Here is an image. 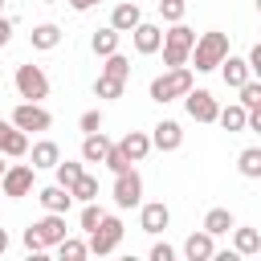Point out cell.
Returning a JSON list of instances; mask_svg holds the SVG:
<instances>
[{
	"mask_svg": "<svg viewBox=\"0 0 261 261\" xmlns=\"http://www.w3.org/2000/svg\"><path fill=\"white\" fill-rule=\"evenodd\" d=\"M228 53V33H204V37H196V45H192V65H196V73H212L216 65H220V57Z\"/></svg>",
	"mask_w": 261,
	"mask_h": 261,
	"instance_id": "cell-1",
	"label": "cell"
},
{
	"mask_svg": "<svg viewBox=\"0 0 261 261\" xmlns=\"http://www.w3.org/2000/svg\"><path fill=\"white\" fill-rule=\"evenodd\" d=\"M192 45H196V33H192L184 20H175V24L163 33V45H159V49H163V65H167V69L184 65L188 53H192Z\"/></svg>",
	"mask_w": 261,
	"mask_h": 261,
	"instance_id": "cell-2",
	"label": "cell"
},
{
	"mask_svg": "<svg viewBox=\"0 0 261 261\" xmlns=\"http://www.w3.org/2000/svg\"><path fill=\"white\" fill-rule=\"evenodd\" d=\"M192 90V69H184V65H175V69H167V73H159L155 82H151V102H175V98H184Z\"/></svg>",
	"mask_w": 261,
	"mask_h": 261,
	"instance_id": "cell-3",
	"label": "cell"
},
{
	"mask_svg": "<svg viewBox=\"0 0 261 261\" xmlns=\"http://www.w3.org/2000/svg\"><path fill=\"white\" fill-rule=\"evenodd\" d=\"M118 241H122V220H118V216H102V220L90 228L86 253H98V257H106V253H114V249H118Z\"/></svg>",
	"mask_w": 261,
	"mask_h": 261,
	"instance_id": "cell-4",
	"label": "cell"
},
{
	"mask_svg": "<svg viewBox=\"0 0 261 261\" xmlns=\"http://www.w3.org/2000/svg\"><path fill=\"white\" fill-rule=\"evenodd\" d=\"M16 94L24 98V102H41V98H49V77H45V69L41 65H16Z\"/></svg>",
	"mask_w": 261,
	"mask_h": 261,
	"instance_id": "cell-5",
	"label": "cell"
},
{
	"mask_svg": "<svg viewBox=\"0 0 261 261\" xmlns=\"http://www.w3.org/2000/svg\"><path fill=\"white\" fill-rule=\"evenodd\" d=\"M33 175H37L33 163H12V167H4V175H0V196H12V200L29 196V192H33Z\"/></svg>",
	"mask_w": 261,
	"mask_h": 261,
	"instance_id": "cell-6",
	"label": "cell"
},
{
	"mask_svg": "<svg viewBox=\"0 0 261 261\" xmlns=\"http://www.w3.org/2000/svg\"><path fill=\"white\" fill-rule=\"evenodd\" d=\"M143 204V179L135 167L114 171V208H139Z\"/></svg>",
	"mask_w": 261,
	"mask_h": 261,
	"instance_id": "cell-7",
	"label": "cell"
},
{
	"mask_svg": "<svg viewBox=\"0 0 261 261\" xmlns=\"http://www.w3.org/2000/svg\"><path fill=\"white\" fill-rule=\"evenodd\" d=\"M12 126H20L24 135H29V130H49V126H53V114H49L41 102H20V106L12 110Z\"/></svg>",
	"mask_w": 261,
	"mask_h": 261,
	"instance_id": "cell-8",
	"label": "cell"
},
{
	"mask_svg": "<svg viewBox=\"0 0 261 261\" xmlns=\"http://www.w3.org/2000/svg\"><path fill=\"white\" fill-rule=\"evenodd\" d=\"M184 106H188V114H192L196 122H216V110H220L216 98H212L208 90H196V86L184 94Z\"/></svg>",
	"mask_w": 261,
	"mask_h": 261,
	"instance_id": "cell-9",
	"label": "cell"
},
{
	"mask_svg": "<svg viewBox=\"0 0 261 261\" xmlns=\"http://www.w3.org/2000/svg\"><path fill=\"white\" fill-rule=\"evenodd\" d=\"M167 224H171V208H167L163 200L139 204V228H143V232H151V237H155V232H163Z\"/></svg>",
	"mask_w": 261,
	"mask_h": 261,
	"instance_id": "cell-10",
	"label": "cell"
},
{
	"mask_svg": "<svg viewBox=\"0 0 261 261\" xmlns=\"http://www.w3.org/2000/svg\"><path fill=\"white\" fill-rule=\"evenodd\" d=\"M151 147H155V151H179V147H184V130H179V122H175V118L155 122V130H151Z\"/></svg>",
	"mask_w": 261,
	"mask_h": 261,
	"instance_id": "cell-11",
	"label": "cell"
},
{
	"mask_svg": "<svg viewBox=\"0 0 261 261\" xmlns=\"http://www.w3.org/2000/svg\"><path fill=\"white\" fill-rule=\"evenodd\" d=\"M130 37H135V49H139L143 57L159 53V45H163V29H159V24H151V20H139V24L130 29Z\"/></svg>",
	"mask_w": 261,
	"mask_h": 261,
	"instance_id": "cell-12",
	"label": "cell"
},
{
	"mask_svg": "<svg viewBox=\"0 0 261 261\" xmlns=\"http://www.w3.org/2000/svg\"><path fill=\"white\" fill-rule=\"evenodd\" d=\"M33 232L41 237V245H45V249H49V245H57V241L69 232V228H65V212H45V216L33 224Z\"/></svg>",
	"mask_w": 261,
	"mask_h": 261,
	"instance_id": "cell-13",
	"label": "cell"
},
{
	"mask_svg": "<svg viewBox=\"0 0 261 261\" xmlns=\"http://www.w3.org/2000/svg\"><path fill=\"white\" fill-rule=\"evenodd\" d=\"M24 151H29V135L20 126H12V122H0V155L4 159H20Z\"/></svg>",
	"mask_w": 261,
	"mask_h": 261,
	"instance_id": "cell-14",
	"label": "cell"
},
{
	"mask_svg": "<svg viewBox=\"0 0 261 261\" xmlns=\"http://www.w3.org/2000/svg\"><path fill=\"white\" fill-rule=\"evenodd\" d=\"M118 151H122L130 163H143V159L151 155V135H143V130H126V135L118 139Z\"/></svg>",
	"mask_w": 261,
	"mask_h": 261,
	"instance_id": "cell-15",
	"label": "cell"
},
{
	"mask_svg": "<svg viewBox=\"0 0 261 261\" xmlns=\"http://www.w3.org/2000/svg\"><path fill=\"white\" fill-rule=\"evenodd\" d=\"M139 20H143V12H139L135 0H122V4H114V12H110V29H118V33H130Z\"/></svg>",
	"mask_w": 261,
	"mask_h": 261,
	"instance_id": "cell-16",
	"label": "cell"
},
{
	"mask_svg": "<svg viewBox=\"0 0 261 261\" xmlns=\"http://www.w3.org/2000/svg\"><path fill=\"white\" fill-rule=\"evenodd\" d=\"M220 77H224V86H241V82H249L253 73H249V65H245V57H232V53H224L220 57Z\"/></svg>",
	"mask_w": 261,
	"mask_h": 261,
	"instance_id": "cell-17",
	"label": "cell"
},
{
	"mask_svg": "<svg viewBox=\"0 0 261 261\" xmlns=\"http://www.w3.org/2000/svg\"><path fill=\"white\" fill-rule=\"evenodd\" d=\"M212 253H216V245H212V237H208L204 228L184 241V257H188V261H212Z\"/></svg>",
	"mask_w": 261,
	"mask_h": 261,
	"instance_id": "cell-18",
	"label": "cell"
},
{
	"mask_svg": "<svg viewBox=\"0 0 261 261\" xmlns=\"http://www.w3.org/2000/svg\"><path fill=\"white\" fill-rule=\"evenodd\" d=\"M37 200L45 204V212H69V204H73L69 188H61V184H53V188H41V192H37Z\"/></svg>",
	"mask_w": 261,
	"mask_h": 261,
	"instance_id": "cell-19",
	"label": "cell"
},
{
	"mask_svg": "<svg viewBox=\"0 0 261 261\" xmlns=\"http://www.w3.org/2000/svg\"><path fill=\"white\" fill-rule=\"evenodd\" d=\"M232 232V249H237V257H253V253H261V232L257 228H228Z\"/></svg>",
	"mask_w": 261,
	"mask_h": 261,
	"instance_id": "cell-20",
	"label": "cell"
},
{
	"mask_svg": "<svg viewBox=\"0 0 261 261\" xmlns=\"http://www.w3.org/2000/svg\"><path fill=\"white\" fill-rule=\"evenodd\" d=\"M106 151H110V139H106L102 130H94V135L82 139V163H102Z\"/></svg>",
	"mask_w": 261,
	"mask_h": 261,
	"instance_id": "cell-21",
	"label": "cell"
},
{
	"mask_svg": "<svg viewBox=\"0 0 261 261\" xmlns=\"http://www.w3.org/2000/svg\"><path fill=\"white\" fill-rule=\"evenodd\" d=\"M29 41H33V49H57L61 45V29L57 24H33V33H29Z\"/></svg>",
	"mask_w": 261,
	"mask_h": 261,
	"instance_id": "cell-22",
	"label": "cell"
},
{
	"mask_svg": "<svg viewBox=\"0 0 261 261\" xmlns=\"http://www.w3.org/2000/svg\"><path fill=\"white\" fill-rule=\"evenodd\" d=\"M61 159V147L53 143V139H41V143H33V167L41 171V167H53Z\"/></svg>",
	"mask_w": 261,
	"mask_h": 261,
	"instance_id": "cell-23",
	"label": "cell"
},
{
	"mask_svg": "<svg viewBox=\"0 0 261 261\" xmlns=\"http://www.w3.org/2000/svg\"><path fill=\"white\" fill-rule=\"evenodd\" d=\"M232 224H237V220H232V212H228V208H212V212L204 216V232H208V237H224Z\"/></svg>",
	"mask_w": 261,
	"mask_h": 261,
	"instance_id": "cell-24",
	"label": "cell"
},
{
	"mask_svg": "<svg viewBox=\"0 0 261 261\" xmlns=\"http://www.w3.org/2000/svg\"><path fill=\"white\" fill-rule=\"evenodd\" d=\"M245 118H249V110H245L241 102H232V106L216 110V122H220L224 130H245Z\"/></svg>",
	"mask_w": 261,
	"mask_h": 261,
	"instance_id": "cell-25",
	"label": "cell"
},
{
	"mask_svg": "<svg viewBox=\"0 0 261 261\" xmlns=\"http://www.w3.org/2000/svg\"><path fill=\"white\" fill-rule=\"evenodd\" d=\"M237 167H241L245 179H261V147H245L237 155Z\"/></svg>",
	"mask_w": 261,
	"mask_h": 261,
	"instance_id": "cell-26",
	"label": "cell"
},
{
	"mask_svg": "<svg viewBox=\"0 0 261 261\" xmlns=\"http://www.w3.org/2000/svg\"><path fill=\"white\" fill-rule=\"evenodd\" d=\"M69 196L82 200V204H86V200H98V175H86V171H82V175L69 184Z\"/></svg>",
	"mask_w": 261,
	"mask_h": 261,
	"instance_id": "cell-27",
	"label": "cell"
},
{
	"mask_svg": "<svg viewBox=\"0 0 261 261\" xmlns=\"http://www.w3.org/2000/svg\"><path fill=\"white\" fill-rule=\"evenodd\" d=\"M118 37H122V33L106 24V29H98V33H94V41H90V45H94V53H98V57H106V53H114V49H118Z\"/></svg>",
	"mask_w": 261,
	"mask_h": 261,
	"instance_id": "cell-28",
	"label": "cell"
},
{
	"mask_svg": "<svg viewBox=\"0 0 261 261\" xmlns=\"http://www.w3.org/2000/svg\"><path fill=\"white\" fill-rule=\"evenodd\" d=\"M102 73H106V77H122V82H126V77H130V61H126V57L114 49V53H106V65H102Z\"/></svg>",
	"mask_w": 261,
	"mask_h": 261,
	"instance_id": "cell-29",
	"label": "cell"
},
{
	"mask_svg": "<svg viewBox=\"0 0 261 261\" xmlns=\"http://www.w3.org/2000/svg\"><path fill=\"white\" fill-rule=\"evenodd\" d=\"M53 171H57V184H61V188H69V184H73L86 167H82L77 159H57V163H53Z\"/></svg>",
	"mask_w": 261,
	"mask_h": 261,
	"instance_id": "cell-30",
	"label": "cell"
},
{
	"mask_svg": "<svg viewBox=\"0 0 261 261\" xmlns=\"http://www.w3.org/2000/svg\"><path fill=\"white\" fill-rule=\"evenodd\" d=\"M57 253H61V261H82V257H86V241H77V237L65 232V237L57 241Z\"/></svg>",
	"mask_w": 261,
	"mask_h": 261,
	"instance_id": "cell-31",
	"label": "cell"
},
{
	"mask_svg": "<svg viewBox=\"0 0 261 261\" xmlns=\"http://www.w3.org/2000/svg\"><path fill=\"white\" fill-rule=\"evenodd\" d=\"M122 77H106V73H98V82H94V94L98 98H122Z\"/></svg>",
	"mask_w": 261,
	"mask_h": 261,
	"instance_id": "cell-32",
	"label": "cell"
},
{
	"mask_svg": "<svg viewBox=\"0 0 261 261\" xmlns=\"http://www.w3.org/2000/svg\"><path fill=\"white\" fill-rule=\"evenodd\" d=\"M237 90H241V106H245V110H261V82L249 77V82H241Z\"/></svg>",
	"mask_w": 261,
	"mask_h": 261,
	"instance_id": "cell-33",
	"label": "cell"
},
{
	"mask_svg": "<svg viewBox=\"0 0 261 261\" xmlns=\"http://www.w3.org/2000/svg\"><path fill=\"white\" fill-rule=\"evenodd\" d=\"M184 12H188V0H159V16H163L167 24L184 20Z\"/></svg>",
	"mask_w": 261,
	"mask_h": 261,
	"instance_id": "cell-34",
	"label": "cell"
},
{
	"mask_svg": "<svg viewBox=\"0 0 261 261\" xmlns=\"http://www.w3.org/2000/svg\"><path fill=\"white\" fill-rule=\"evenodd\" d=\"M102 163H106L110 171H126V167H130V159L118 151V143H110V151H106V159H102Z\"/></svg>",
	"mask_w": 261,
	"mask_h": 261,
	"instance_id": "cell-35",
	"label": "cell"
},
{
	"mask_svg": "<svg viewBox=\"0 0 261 261\" xmlns=\"http://www.w3.org/2000/svg\"><path fill=\"white\" fill-rule=\"evenodd\" d=\"M102 216H106V212H102V208H98L94 200H86V208H82V232H90V228H94V224H98Z\"/></svg>",
	"mask_w": 261,
	"mask_h": 261,
	"instance_id": "cell-36",
	"label": "cell"
},
{
	"mask_svg": "<svg viewBox=\"0 0 261 261\" xmlns=\"http://www.w3.org/2000/svg\"><path fill=\"white\" fill-rule=\"evenodd\" d=\"M77 126H82L86 135H94V130H102V110H86V114L77 118Z\"/></svg>",
	"mask_w": 261,
	"mask_h": 261,
	"instance_id": "cell-37",
	"label": "cell"
},
{
	"mask_svg": "<svg viewBox=\"0 0 261 261\" xmlns=\"http://www.w3.org/2000/svg\"><path fill=\"white\" fill-rule=\"evenodd\" d=\"M245 65H249V73H261V45H253V49H249Z\"/></svg>",
	"mask_w": 261,
	"mask_h": 261,
	"instance_id": "cell-38",
	"label": "cell"
},
{
	"mask_svg": "<svg viewBox=\"0 0 261 261\" xmlns=\"http://www.w3.org/2000/svg\"><path fill=\"white\" fill-rule=\"evenodd\" d=\"M24 249H29V253H41V249H45V245H41V237L33 232V224L24 228Z\"/></svg>",
	"mask_w": 261,
	"mask_h": 261,
	"instance_id": "cell-39",
	"label": "cell"
},
{
	"mask_svg": "<svg viewBox=\"0 0 261 261\" xmlns=\"http://www.w3.org/2000/svg\"><path fill=\"white\" fill-rule=\"evenodd\" d=\"M151 261H175V249L171 245H155L151 249Z\"/></svg>",
	"mask_w": 261,
	"mask_h": 261,
	"instance_id": "cell-40",
	"label": "cell"
},
{
	"mask_svg": "<svg viewBox=\"0 0 261 261\" xmlns=\"http://www.w3.org/2000/svg\"><path fill=\"white\" fill-rule=\"evenodd\" d=\"M8 37H12V20H8V16H0V49L8 45Z\"/></svg>",
	"mask_w": 261,
	"mask_h": 261,
	"instance_id": "cell-41",
	"label": "cell"
},
{
	"mask_svg": "<svg viewBox=\"0 0 261 261\" xmlns=\"http://www.w3.org/2000/svg\"><path fill=\"white\" fill-rule=\"evenodd\" d=\"M94 4H98V0H69V8H73V12H86V8H94Z\"/></svg>",
	"mask_w": 261,
	"mask_h": 261,
	"instance_id": "cell-42",
	"label": "cell"
},
{
	"mask_svg": "<svg viewBox=\"0 0 261 261\" xmlns=\"http://www.w3.org/2000/svg\"><path fill=\"white\" fill-rule=\"evenodd\" d=\"M4 249H8V232L0 228V253H4Z\"/></svg>",
	"mask_w": 261,
	"mask_h": 261,
	"instance_id": "cell-43",
	"label": "cell"
},
{
	"mask_svg": "<svg viewBox=\"0 0 261 261\" xmlns=\"http://www.w3.org/2000/svg\"><path fill=\"white\" fill-rule=\"evenodd\" d=\"M4 167H8V163H4V155H0V175H4Z\"/></svg>",
	"mask_w": 261,
	"mask_h": 261,
	"instance_id": "cell-44",
	"label": "cell"
},
{
	"mask_svg": "<svg viewBox=\"0 0 261 261\" xmlns=\"http://www.w3.org/2000/svg\"><path fill=\"white\" fill-rule=\"evenodd\" d=\"M41 4H57V0H41Z\"/></svg>",
	"mask_w": 261,
	"mask_h": 261,
	"instance_id": "cell-45",
	"label": "cell"
},
{
	"mask_svg": "<svg viewBox=\"0 0 261 261\" xmlns=\"http://www.w3.org/2000/svg\"><path fill=\"white\" fill-rule=\"evenodd\" d=\"M0 12H4V0H0Z\"/></svg>",
	"mask_w": 261,
	"mask_h": 261,
	"instance_id": "cell-46",
	"label": "cell"
},
{
	"mask_svg": "<svg viewBox=\"0 0 261 261\" xmlns=\"http://www.w3.org/2000/svg\"><path fill=\"white\" fill-rule=\"evenodd\" d=\"M0 122H4V118H0Z\"/></svg>",
	"mask_w": 261,
	"mask_h": 261,
	"instance_id": "cell-47",
	"label": "cell"
}]
</instances>
